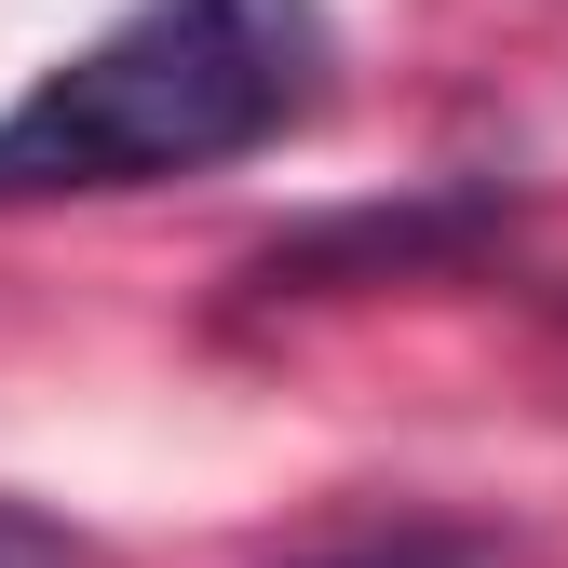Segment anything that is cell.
Wrapping results in <instances>:
<instances>
[{
	"mask_svg": "<svg viewBox=\"0 0 568 568\" xmlns=\"http://www.w3.org/2000/svg\"><path fill=\"white\" fill-rule=\"evenodd\" d=\"M325 0H122L68 68L0 109V203L217 176L325 109Z\"/></svg>",
	"mask_w": 568,
	"mask_h": 568,
	"instance_id": "cell-1",
	"label": "cell"
},
{
	"mask_svg": "<svg viewBox=\"0 0 568 568\" xmlns=\"http://www.w3.org/2000/svg\"><path fill=\"white\" fill-rule=\"evenodd\" d=\"M0 568H95V541L41 501H0Z\"/></svg>",
	"mask_w": 568,
	"mask_h": 568,
	"instance_id": "cell-4",
	"label": "cell"
},
{
	"mask_svg": "<svg viewBox=\"0 0 568 568\" xmlns=\"http://www.w3.org/2000/svg\"><path fill=\"white\" fill-rule=\"evenodd\" d=\"M501 541L487 528H447V515H379V528H338L312 555H284V568H487Z\"/></svg>",
	"mask_w": 568,
	"mask_h": 568,
	"instance_id": "cell-3",
	"label": "cell"
},
{
	"mask_svg": "<svg viewBox=\"0 0 568 568\" xmlns=\"http://www.w3.org/2000/svg\"><path fill=\"white\" fill-rule=\"evenodd\" d=\"M474 231H501V190L352 203V217H312L298 244H271V257H257V284H366V271H419V257H460Z\"/></svg>",
	"mask_w": 568,
	"mask_h": 568,
	"instance_id": "cell-2",
	"label": "cell"
}]
</instances>
